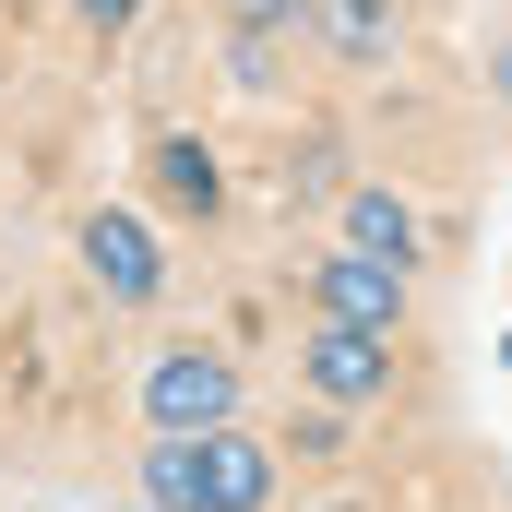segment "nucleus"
<instances>
[{"mask_svg": "<svg viewBox=\"0 0 512 512\" xmlns=\"http://www.w3.org/2000/svg\"><path fill=\"white\" fill-rule=\"evenodd\" d=\"M143 501H167V512H262L274 501V441H251L239 417L227 429H155L143 441Z\"/></svg>", "mask_w": 512, "mask_h": 512, "instance_id": "f257e3e1", "label": "nucleus"}, {"mask_svg": "<svg viewBox=\"0 0 512 512\" xmlns=\"http://www.w3.org/2000/svg\"><path fill=\"white\" fill-rule=\"evenodd\" d=\"M143 417H155V429H227V417H239V370H227L215 346H167V358L143 370Z\"/></svg>", "mask_w": 512, "mask_h": 512, "instance_id": "f03ea898", "label": "nucleus"}, {"mask_svg": "<svg viewBox=\"0 0 512 512\" xmlns=\"http://www.w3.org/2000/svg\"><path fill=\"white\" fill-rule=\"evenodd\" d=\"M298 370H310L322 405H382L393 393V334H370V322H310Z\"/></svg>", "mask_w": 512, "mask_h": 512, "instance_id": "7ed1b4c3", "label": "nucleus"}, {"mask_svg": "<svg viewBox=\"0 0 512 512\" xmlns=\"http://www.w3.org/2000/svg\"><path fill=\"white\" fill-rule=\"evenodd\" d=\"M310 310H322V322H370V334H393V322H405V262H382V251H322V262H310Z\"/></svg>", "mask_w": 512, "mask_h": 512, "instance_id": "20e7f679", "label": "nucleus"}, {"mask_svg": "<svg viewBox=\"0 0 512 512\" xmlns=\"http://www.w3.org/2000/svg\"><path fill=\"white\" fill-rule=\"evenodd\" d=\"M84 274H96L120 310H143V298L167 286V251H155V227H143L131 203H96V215H84Z\"/></svg>", "mask_w": 512, "mask_h": 512, "instance_id": "39448f33", "label": "nucleus"}, {"mask_svg": "<svg viewBox=\"0 0 512 512\" xmlns=\"http://www.w3.org/2000/svg\"><path fill=\"white\" fill-rule=\"evenodd\" d=\"M143 179H155L167 215H215V203H227V167H215L203 131H155V143H143Z\"/></svg>", "mask_w": 512, "mask_h": 512, "instance_id": "423d86ee", "label": "nucleus"}, {"mask_svg": "<svg viewBox=\"0 0 512 512\" xmlns=\"http://www.w3.org/2000/svg\"><path fill=\"white\" fill-rule=\"evenodd\" d=\"M346 251H382V262H417V215L393 203L382 179H358V191H346Z\"/></svg>", "mask_w": 512, "mask_h": 512, "instance_id": "0eeeda50", "label": "nucleus"}, {"mask_svg": "<svg viewBox=\"0 0 512 512\" xmlns=\"http://www.w3.org/2000/svg\"><path fill=\"white\" fill-rule=\"evenodd\" d=\"M334 60H393V0H322Z\"/></svg>", "mask_w": 512, "mask_h": 512, "instance_id": "6e6552de", "label": "nucleus"}, {"mask_svg": "<svg viewBox=\"0 0 512 512\" xmlns=\"http://www.w3.org/2000/svg\"><path fill=\"white\" fill-rule=\"evenodd\" d=\"M227 24H239V36H298L310 0H227Z\"/></svg>", "mask_w": 512, "mask_h": 512, "instance_id": "1a4fd4ad", "label": "nucleus"}, {"mask_svg": "<svg viewBox=\"0 0 512 512\" xmlns=\"http://www.w3.org/2000/svg\"><path fill=\"white\" fill-rule=\"evenodd\" d=\"M72 12H84L96 36H120V24H131V12H143V0H72Z\"/></svg>", "mask_w": 512, "mask_h": 512, "instance_id": "9d476101", "label": "nucleus"}, {"mask_svg": "<svg viewBox=\"0 0 512 512\" xmlns=\"http://www.w3.org/2000/svg\"><path fill=\"white\" fill-rule=\"evenodd\" d=\"M489 84H501V108H512V36H501V48H489Z\"/></svg>", "mask_w": 512, "mask_h": 512, "instance_id": "9b49d317", "label": "nucleus"}, {"mask_svg": "<svg viewBox=\"0 0 512 512\" xmlns=\"http://www.w3.org/2000/svg\"><path fill=\"white\" fill-rule=\"evenodd\" d=\"M131 512H167V501H131Z\"/></svg>", "mask_w": 512, "mask_h": 512, "instance_id": "f8f14e48", "label": "nucleus"}]
</instances>
